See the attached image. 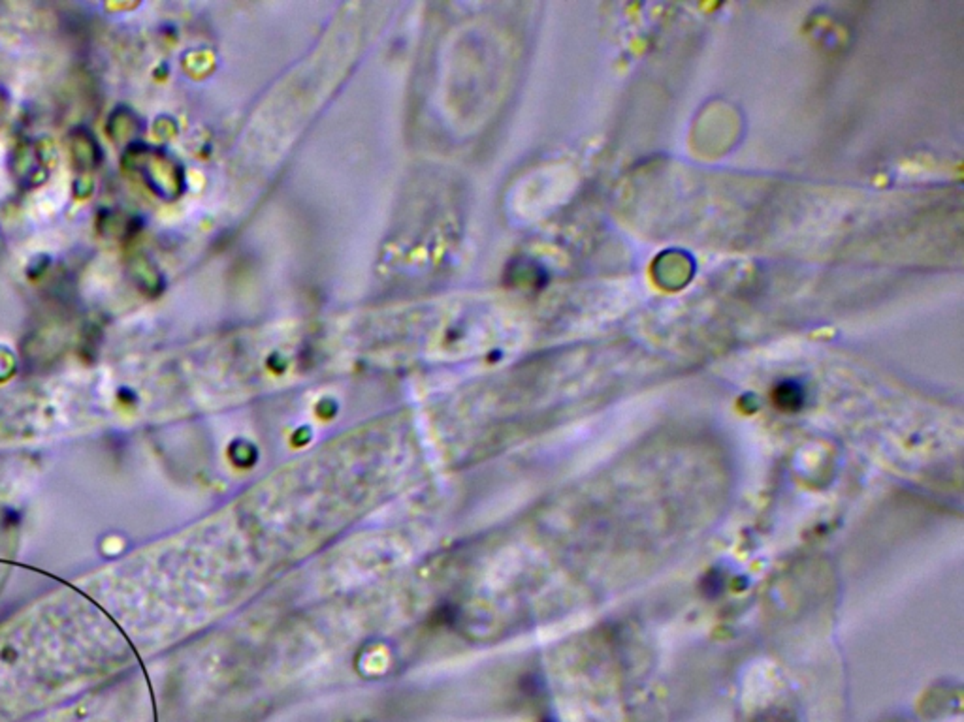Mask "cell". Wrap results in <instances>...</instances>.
<instances>
[{
  "instance_id": "obj_1",
  "label": "cell",
  "mask_w": 964,
  "mask_h": 722,
  "mask_svg": "<svg viewBox=\"0 0 964 722\" xmlns=\"http://www.w3.org/2000/svg\"><path fill=\"white\" fill-rule=\"evenodd\" d=\"M122 162L127 168L134 169L138 176H142L149 188H153L159 196L168 198L178 192V168L161 151L132 144L124 151Z\"/></svg>"
},
{
  "instance_id": "obj_2",
  "label": "cell",
  "mask_w": 964,
  "mask_h": 722,
  "mask_svg": "<svg viewBox=\"0 0 964 722\" xmlns=\"http://www.w3.org/2000/svg\"><path fill=\"white\" fill-rule=\"evenodd\" d=\"M70 153H72L74 164H77V168H82V169L95 168L102 159V153H100L97 139L92 137L91 132H87L83 129L75 130L70 136Z\"/></svg>"
},
{
  "instance_id": "obj_3",
  "label": "cell",
  "mask_w": 964,
  "mask_h": 722,
  "mask_svg": "<svg viewBox=\"0 0 964 722\" xmlns=\"http://www.w3.org/2000/svg\"><path fill=\"white\" fill-rule=\"evenodd\" d=\"M45 164H48V162H45L40 149L30 145V147H25V149L20 151L18 166H15V168H18V174L25 183L33 184V183H42L45 179V176H48V171H45Z\"/></svg>"
},
{
  "instance_id": "obj_4",
  "label": "cell",
  "mask_w": 964,
  "mask_h": 722,
  "mask_svg": "<svg viewBox=\"0 0 964 722\" xmlns=\"http://www.w3.org/2000/svg\"><path fill=\"white\" fill-rule=\"evenodd\" d=\"M138 117L129 107H117L107 121V134L117 144H127L129 147V139L138 132Z\"/></svg>"
},
{
  "instance_id": "obj_5",
  "label": "cell",
  "mask_w": 964,
  "mask_h": 722,
  "mask_svg": "<svg viewBox=\"0 0 964 722\" xmlns=\"http://www.w3.org/2000/svg\"><path fill=\"white\" fill-rule=\"evenodd\" d=\"M102 226H104L106 235H115V238H121V235L129 233L130 230L129 216H122V215H106Z\"/></svg>"
}]
</instances>
